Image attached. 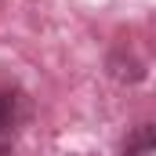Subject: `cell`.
<instances>
[{
    "label": "cell",
    "instance_id": "obj_1",
    "mask_svg": "<svg viewBox=\"0 0 156 156\" xmlns=\"http://www.w3.org/2000/svg\"><path fill=\"white\" fill-rule=\"evenodd\" d=\"M123 156H153V127H138V134L123 145Z\"/></svg>",
    "mask_w": 156,
    "mask_h": 156
},
{
    "label": "cell",
    "instance_id": "obj_2",
    "mask_svg": "<svg viewBox=\"0 0 156 156\" xmlns=\"http://www.w3.org/2000/svg\"><path fill=\"white\" fill-rule=\"evenodd\" d=\"M15 116V94H7V91H0V131L11 123Z\"/></svg>",
    "mask_w": 156,
    "mask_h": 156
}]
</instances>
